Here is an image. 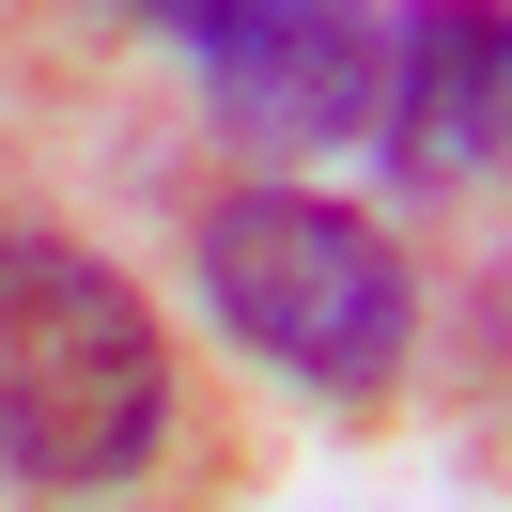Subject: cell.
<instances>
[{"label": "cell", "instance_id": "cell-1", "mask_svg": "<svg viewBox=\"0 0 512 512\" xmlns=\"http://www.w3.org/2000/svg\"><path fill=\"white\" fill-rule=\"evenodd\" d=\"M171 450V326L78 233H0V466L47 497L140 481Z\"/></svg>", "mask_w": 512, "mask_h": 512}, {"label": "cell", "instance_id": "cell-2", "mask_svg": "<svg viewBox=\"0 0 512 512\" xmlns=\"http://www.w3.org/2000/svg\"><path fill=\"white\" fill-rule=\"evenodd\" d=\"M202 295L264 373L326 388V404H373L419 342V264L388 249V218L326 187H233L202 202Z\"/></svg>", "mask_w": 512, "mask_h": 512}, {"label": "cell", "instance_id": "cell-3", "mask_svg": "<svg viewBox=\"0 0 512 512\" xmlns=\"http://www.w3.org/2000/svg\"><path fill=\"white\" fill-rule=\"evenodd\" d=\"M171 47L202 63V94L233 109V140L311 156V140H373L388 94V0H156Z\"/></svg>", "mask_w": 512, "mask_h": 512}, {"label": "cell", "instance_id": "cell-4", "mask_svg": "<svg viewBox=\"0 0 512 512\" xmlns=\"http://www.w3.org/2000/svg\"><path fill=\"white\" fill-rule=\"evenodd\" d=\"M497 0H404L388 16V94H373V140L404 187H481L497 171Z\"/></svg>", "mask_w": 512, "mask_h": 512}]
</instances>
